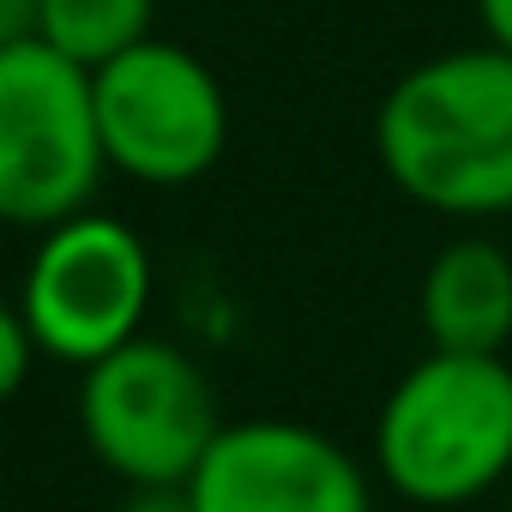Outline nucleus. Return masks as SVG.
<instances>
[{
  "label": "nucleus",
  "instance_id": "nucleus-1",
  "mask_svg": "<svg viewBox=\"0 0 512 512\" xmlns=\"http://www.w3.org/2000/svg\"><path fill=\"white\" fill-rule=\"evenodd\" d=\"M386 181L452 223L512 211V55L470 43L416 61L374 109Z\"/></svg>",
  "mask_w": 512,
  "mask_h": 512
},
{
  "label": "nucleus",
  "instance_id": "nucleus-2",
  "mask_svg": "<svg viewBox=\"0 0 512 512\" xmlns=\"http://www.w3.org/2000/svg\"><path fill=\"white\" fill-rule=\"evenodd\" d=\"M368 464L398 500L422 512H452L506 488L512 482L506 356L428 350L422 362H410L380 398Z\"/></svg>",
  "mask_w": 512,
  "mask_h": 512
},
{
  "label": "nucleus",
  "instance_id": "nucleus-3",
  "mask_svg": "<svg viewBox=\"0 0 512 512\" xmlns=\"http://www.w3.org/2000/svg\"><path fill=\"white\" fill-rule=\"evenodd\" d=\"M217 434V386L169 338L145 332L79 368V440L121 488H187Z\"/></svg>",
  "mask_w": 512,
  "mask_h": 512
},
{
  "label": "nucleus",
  "instance_id": "nucleus-4",
  "mask_svg": "<svg viewBox=\"0 0 512 512\" xmlns=\"http://www.w3.org/2000/svg\"><path fill=\"white\" fill-rule=\"evenodd\" d=\"M103 175L91 73L37 37L0 49V223L43 235L91 211Z\"/></svg>",
  "mask_w": 512,
  "mask_h": 512
},
{
  "label": "nucleus",
  "instance_id": "nucleus-5",
  "mask_svg": "<svg viewBox=\"0 0 512 512\" xmlns=\"http://www.w3.org/2000/svg\"><path fill=\"white\" fill-rule=\"evenodd\" d=\"M151 296H157L151 247L139 241L133 223L91 205L37 235L13 302L43 362L91 368L109 350L145 338Z\"/></svg>",
  "mask_w": 512,
  "mask_h": 512
},
{
  "label": "nucleus",
  "instance_id": "nucleus-6",
  "mask_svg": "<svg viewBox=\"0 0 512 512\" xmlns=\"http://www.w3.org/2000/svg\"><path fill=\"white\" fill-rule=\"evenodd\" d=\"M97 133L115 175L133 187H193L229 145L223 79L181 43L145 37L91 73Z\"/></svg>",
  "mask_w": 512,
  "mask_h": 512
},
{
  "label": "nucleus",
  "instance_id": "nucleus-7",
  "mask_svg": "<svg viewBox=\"0 0 512 512\" xmlns=\"http://www.w3.org/2000/svg\"><path fill=\"white\" fill-rule=\"evenodd\" d=\"M193 512H374L368 464L314 422L247 416L223 422L187 476Z\"/></svg>",
  "mask_w": 512,
  "mask_h": 512
},
{
  "label": "nucleus",
  "instance_id": "nucleus-8",
  "mask_svg": "<svg viewBox=\"0 0 512 512\" xmlns=\"http://www.w3.org/2000/svg\"><path fill=\"white\" fill-rule=\"evenodd\" d=\"M428 350L506 356L512 344V253L494 235H452L416 290Z\"/></svg>",
  "mask_w": 512,
  "mask_h": 512
},
{
  "label": "nucleus",
  "instance_id": "nucleus-9",
  "mask_svg": "<svg viewBox=\"0 0 512 512\" xmlns=\"http://www.w3.org/2000/svg\"><path fill=\"white\" fill-rule=\"evenodd\" d=\"M151 25H157V0H43L37 43H49L73 67L97 73L115 55H127L145 37H157Z\"/></svg>",
  "mask_w": 512,
  "mask_h": 512
},
{
  "label": "nucleus",
  "instance_id": "nucleus-10",
  "mask_svg": "<svg viewBox=\"0 0 512 512\" xmlns=\"http://www.w3.org/2000/svg\"><path fill=\"white\" fill-rule=\"evenodd\" d=\"M37 338H31V326H25V314H19V302H0V410H7L25 386H31V374H37Z\"/></svg>",
  "mask_w": 512,
  "mask_h": 512
},
{
  "label": "nucleus",
  "instance_id": "nucleus-11",
  "mask_svg": "<svg viewBox=\"0 0 512 512\" xmlns=\"http://www.w3.org/2000/svg\"><path fill=\"white\" fill-rule=\"evenodd\" d=\"M43 19V0H0V49H19L37 37Z\"/></svg>",
  "mask_w": 512,
  "mask_h": 512
},
{
  "label": "nucleus",
  "instance_id": "nucleus-12",
  "mask_svg": "<svg viewBox=\"0 0 512 512\" xmlns=\"http://www.w3.org/2000/svg\"><path fill=\"white\" fill-rule=\"evenodd\" d=\"M109 512H193L187 488H121Z\"/></svg>",
  "mask_w": 512,
  "mask_h": 512
},
{
  "label": "nucleus",
  "instance_id": "nucleus-13",
  "mask_svg": "<svg viewBox=\"0 0 512 512\" xmlns=\"http://www.w3.org/2000/svg\"><path fill=\"white\" fill-rule=\"evenodd\" d=\"M476 25H482V43L512 55V0H476Z\"/></svg>",
  "mask_w": 512,
  "mask_h": 512
},
{
  "label": "nucleus",
  "instance_id": "nucleus-14",
  "mask_svg": "<svg viewBox=\"0 0 512 512\" xmlns=\"http://www.w3.org/2000/svg\"><path fill=\"white\" fill-rule=\"evenodd\" d=\"M506 512H512V482H506Z\"/></svg>",
  "mask_w": 512,
  "mask_h": 512
}]
</instances>
